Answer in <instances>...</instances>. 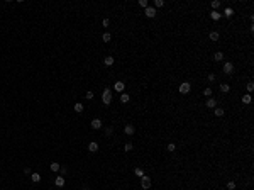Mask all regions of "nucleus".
Here are the masks:
<instances>
[{"label": "nucleus", "instance_id": "nucleus-33", "mask_svg": "<svg viewBox=\"0 0 254 190\" xmlns=\"http://www.w3.org/2000/svg\"><path fill=\"white\" fill-rule=\"evenodd\" d=\"M203 95H205V97H210V95H212V88H205V90H203Z\"/></svg>", "mask_w": 254, "mask_h": 190}, {"label": "nucleus", "instance_id": "nucleus-9", "mask_svg": "<svg viewBox=\"0 0 254 190\" xmlns=\"http://www.w3.org/2000/svg\"><path fill=\"white\" fill-rule=\"evenodd\" d=\"M90 126H92V129H100L103 124H102V121H100V119H93V121L90 122Z\"/></svg>", "mask_w": 254, "mask_h": 190}, {"label": "nucleus", "instance_id": "nucleus-18", "mask_svg": "<svg viewBox=\"0 0 254 190\" xmlns=\"http://www.w3.org/2000/svg\"><path fill=\"white\" fill-rule=\"evenodd\" d=\"M129 100H131V95L129 94H120V102L122 104H127Z\"/></svg>", "mask_w": 254, "mask_h": 190}, {"label": "nucleus", "instance_id": "nucleus-21", "mask_svg": "<svg viewBox=\"0 0 254 190\" xmlns=\"http://www.w3.org/2000/svg\"><path fill=\"white\" fill-rule=\"evenodd\" d=\"M49 168H51V171H54V173H56V171H59L61 165H59V163H51V165H49Z\"/></svg>", "mask_w": 254, "mask_h": 190}, {"label": "nucleus", "instance_id": "nucleus-34", "mask_svg": "<svg viewBox=\"0 0 254 190\" xmlns=\"http://www.w3.org/2000/svg\"><path fill=\"white\" fill-rule=\"evenodd\" d=\"M59 173H61V175H66L68 173V168L66 166H61V168H59Z\"/></svg>", "mask_w": 254, "mask_h": 190}, {"label": "nucleus", "instance_id": "nucleus-3", "mask_svg": "<svg viewBox=\"0 0 254 190\" xmlns=\"http://www.w3.org/2000/svg\"><path fill=\"white\" fill-rule=\"evenodd\" d=\"M141 187L144 190H149V187H151V178H149L148 175H144V177L141 178Z\"/></svg>", "mask_w": 254, "mask_h": 190}, {"label": "nucleus", "instance_id": "nucleus-1", "mask_svg": "<svg viewBox=\"0 0 254 190\" xmlns=\"http://www.w3.org/2000/svg\"><path fill=\"white\" fill-rule=\"evenodd\" d=\"M102 102L105 104V105H109V104L112 102V92H110V88H103V94H102Z\"/></svg>", "mask_w": 254, "mask_h": 190}, {"label": "nucleus", "instance_id": "nucleus-26", "mask_svg": "<svg viewBox=\"0 0 254 190\" xmlns=\"http://www.w3.org/2000/svg\"><path fill=\"white\" fill-rule=\"evenodd\" d=\"M132 148H134V144H132V143H126V144H124V151H132Z\"/></svg>", "mask_w": 254, "mask_h": 190}, {"label": "nucleus", "instance_id": "nucleus-4", "mask_svg": "<svg viewBox=\"0 0 254 190\" xmlns=\"http://www.w3.org/2000/svg\"><path fill=\"white\" fill-rule=\"evenodd\" d=\"M222 71H224L225 75H232V73H234V64H232L230 61L224 63V68H222Z\"/></svg>", "mask_w": 254, "mask_h": 190}, {"label": "nucleus", "instance_id": "nucleus-19", "mask_svg": "<svg viewBox=\"0 0 254 190\" xmlns=\"http://www.w3.org/2000/svg\"><path fill=\"white\" fill-rule=\"evenodd\" d=\"M213 59H215V61H222V59H224V53L222 51H217L215 55H213Z\"/></svg>", "mask_w": 254, "mask_h": 190}, {"label": "nucleus", "instance_id": "nucleus-20", "mask_svg": "<svg viewBox=\"0 0 254 190\" xmlns=\"http://www.w3.org/2000/svg\"><path fill=\"white\" fill-rule=\"evenodd\" d=\"M251 100H252V97L251 95H242V104H244V105H247V104H251Z\"/></svg>", "mask_w": 254, "mask_h": 190}, {"label": "nucleus", "instance_id": "nucleus-37", "mask_svg": "<svg viewBox=\"0 0 254 190\" xmlns=\"http://www.w3.org/2000/svg\"><path fill=\"white\" fill-rule=\"evenodd\" d=\"M208 82H215V75L213 73H208Z\"/></svg>", "mask_w": 254, "mask_h": 190}, {"label": "nucleus", "instance_id": "nucleus-30", "mask_svg": "<svg viewBox=\"0 0 254 190\" xmlns=\"http://www.w3.org/2000/svg\"><path fill=\"white\" fill-rule=\"evenodd\" d=\"M85 99H87V100H92V99H93V92H92V90H88L87 94H85Z\"/></svg>", "mask_w": 254, "mask_h": 190}, {"label": "nucleus", "instance_id": "nucleus-5", "mask_svg": "<svg viewBox=\"0 0 254 190\" xmlns=\"http://www.w3.org/2000/svg\"><path fill=\"white\" fill-rule=\"evenodd\" d=\"M144 14H146L148 19H154V17H156V9H154V7H146Z\"/></svg>", "mask_w": 254, "mask_h": 190}, {"label": "nucleus", "instance_id": "nucleus-2", "mask_svg": "<svg viewBox=\"0 0 254 190\" xmlns=\"http://www.w3.org/2000/svg\"><path fill=\"white\" fill-rule=\"evenodd\" d=\"M180 94L181 95H187V94H190V90H191V85H190V82H183V83L180 85Z\"/></svg>", "mask_w": 254, "mask_h": 190}, {"label": "nucleus", "instance_id": "nucleus-36", "mask_svg": "<svg viewBox=\"0 0 254 190\" xmlns=\"http://www.w3.org/2000/svg\"><path fill=\"white\" fill-rule=\"evenodd\" d=\"M252 88H254V83L249 82V83H247V92H252Z\"/></svg>", "mask_w": 254, "mask_h": 190}, {"label": "nucleus", "instance_id": "nucleus-23", "mask_svg": "<svg viewBox=\"0 0 254 190\" xmlns=\"http://www.w3.org/2000/svg\"><path fill=\"white\" fill-rule=\"evenodd\" d=\"M114 61H115V59H114V58H112V56H107V58H105V59H103V63H105V64H107V66H112V64H114Z\"/></svg>", "mask_w": 254, "mask_h": 190}, {"label": "nucleus", "instance_id": "nucleus-8", "mask_svg": "<svg viewBox=\"0 0 254 190\" xmlns=\"http://www.w3.org/2000/svg\"><path fill=\"white\" fill-rule=\"evenodd\" d=\"M205 107H208V109H215V107H217V102H215V99H212V97H208V100L205 102Z\"/></svg>", "mask_w": 254, "mask_h": 190}, {"label": "nucleus", "instance_id": "nucleus-27", "mask_svg": "<svg viewBox=\"0 0 254 190\" xmlns=\"http://www.w3.org/2000/svg\"><path fill=\"white\" fill-rule=\"evenodd\" d=\"M102 39H103V41H105V42H109V41H110V39H112V36H110V34H109V32H103V36H102Z\"/></svg>", "mask_w": 254, "mask_h": 190}, {"label": "nucleus", "instance_id": "nucleus-29", "mask_svg": "<svg viewBox=\"0 0 254 190\" xmlns=\"http://www.w3.org/2000/svg\"><path fill=\"white\" fill-rule=\"evenodd\" d=\"M112 134H114V127H112V126L107 127V129H105V136H109V138H110Z\"/></svg>", "mask_w": 254, "mask_h": 190}, {"label": "nucleus", "instance_id": "nucleus-22", "mask_svg": "<svg viewBox=\"0 0 254 190\" xmlns=\"http://www.w3.org/2000/svg\"><path fill=\"white\" fill-rule=\"evenodd\" d=\"M73 109H75V112L81 114V112H83V110H85V107L81 105V104H75V107H73Z\"/></svg>", "mask_w": 254, "mask_h": 190}, {"label": "nucleus", "instance_id": "nucleus-17", "mask_svg": "<svg viewBox=\"0 0 254 190\" xmlns=\"http://www.w3.org/2000/svg\"><path fill=\"white\" fill-rule=\"evenodd\" d=\"M220 92H224V94L230 92V85L229 83H220Z\"/></svg>", "mask_w": 254, "mask_h": 190}, {"label": "nucleus", "instance_id": "nucleus-39", "mask_svg": "<svg viewBox=\"0 0 254 190\" xmlns=\"http://www.w3.org/2000/svg\"><path fill=\"white\" fill-rule=\"evenodd\" d=\"M83 190H88V188H83Z\"/></svg>", "mask_w": 254, "mask_h": 190}, {"label": "nucleus", "instance_id": "nucleus-35", "mask_svg": "<svg viewBox=\"0 0 254 190\" xmlns=\"http://www.w3.org/2000/svg\"><path fill=\"white\" fill-rule=\"evenodd\" d=\"M227 188L229 190H234L235 188V183H234V182H229V183H227Z\"/></svg>", "mask_w": 254, "mask_h": 190}, {"label": "nucleus", "instance_id": "nucleus-6", "mask_svg": "<svg viewBox=\"0 0 254 190\" xmlns=\"http://www.w3.org/2000/svg\"><path fill=\"white\" fill-rule=\"evenodd\" d=\"M124 134L126 136H134L136 134V127L132 126V124H127V126L124 127Z\"/></svg>", "mask_w": 254, "mask_h": 190}, {"label": "nucleus", "instance_id": "nucleus-10", "mask_svg": "<svg viewBox=\"0 0 254 190\" xmlns=\"http://www.w3.org/2000/svg\"><path fill=\"white\" fill-rule=\"evenodd\" d=\"M54 185H56V187H59V188L64 187V177H56L54 178Z\"/></svg>", "mask_w": 254, "mask_h": 190}, {"label": "nucleus", "instance_id": "nucleus-38", "mask_svg": "<svg viewBox=\"0 0 254 190\" xmlns=\"http://www.w3.org/2000/svg\"><path fill=\"white\" fill-rule=\"evenodd\" d=\"M24 173H26V175H31V173H32L31 168H29V166H26V168H24Z\"/></svg>", "mask_w": 254, "mask_h": 190}, {"label": "nucleus", "instance_id": "nucleus-25", "mask_svg": "<svg viewBox=\"0 0 254 190\" xmlns=\"http://www.w3.org/2000/svg\"><path fill=\"white\" fill-rule=\"evenodd\" d=\"M168 151H170V153H174V151H176V144H174V143H170V144H168Z\"/></svg>", "mask_w": 254, "mask_h": 190}, {"label": "nucleus", "instance_id": "nucleus-24", "mask_svg": "<svg viewBox=\"0 0 254 190\" xmlns=\"http://www.w3.org/2000/svg\"><path fill=\"white\" fill-rule=\"evenodd\" d=\"M134 173H136V177H144V171H142V168H134Z\"/></svg>", "mask_w": 254, "mask_h": 190}, {"label": "nucleus", "instance_id": "nucleus-11", "mask_svg": "<svg viewBox=\"0 0 254 190\" xmlns=\"http://www.w3.org/2000/svg\"><path fill=\"white\" fill-rule=\"evenodd\" d=\"M88 151H92V153H97V151H98V144H97L95 141H92L90 144H88Z\"/></svg>", "mask_w": 254, "mask_h": 190}, {"label": "nucleus", "instance_id": "nucleus-16", "mask_svg": "<svg viewBox=\"0 0 254 190\" xmlns=\"http://www.w3.org/2000/svg\"><path fill=\"white\" fill-rule=\"evenodd\" d=\"M31 180L34 182V183H39V182H41V175L39 173H31Z\"/></svg>", "mask_w": 254, "mask_h": 190}, {"label": "nucleus", "instance_id": "nucleus-15", "mask_svg": "<svg viewBox=\"0 0 254 190\" xmlns=\"http://www.w3.org/2000/svg\"><path fill=\"white\" fill-rule=\"evenodd\" d=\"M224 15H225V17H229V19H230V17L234 15V9H232V7H227V9L224 10Z\"/></svg>", "mask_w": 254, "mask_h": 190}, {"label": "nucleus", "instance_id": "nucleus-14", "mask_svg": "<svg viewBox=\"0 0 254 190\" xmlns=\"http://www.w3.org/2000/svg\"><path fill=\"white\" fill-rule=\"evenodd\" d=\"M208 37H210V41H219L220 34H219L217 31H212V32H210V36H208Z\"/></svg>", "mask_w": 254, "mask_h": 190}, {"label": "nucleus", "instance_id": "nucleus-32", "mask_svg": "<svg viewBox=\"0 0 254 190\" xmlns=\"http://www.w3.org/2000/svg\"><path fill=\"white\" fill-rule=\"evenodd\" d=\"M139 5L146 9V7H149V3H148V0H139Z\"/></svg>", "mask_w": 254, "mask_h": 190}, {"label": "nucleus", "instance_id": "nucleus-28", "mask_svg": "<svg viewBox=\"0 0 254 190\" xmlns=\"http://www.w3.org/2000/svg\"><path fill=\"white\" fill-rule=\"evenodd\" d=\"M219 7H220V0H213V2H212V9L217 10Z\"/></svg>", "mask_w": 254, "mask_h": 190}, {"label": "nucleus", "instance_id": "nucleus-12", "mask_svg": "<svg viewBox=\"0 0 254 190\" xmlns=\"http://www.w3.org/2000/svg\"><path fill=\"white\" fill-rule=\"evenodd\" d=\"M210 17H212L213 20H219L220 17H222V14H220L219 10H212V12H210Z\"/></svg>", "mask_w": 254, "mask_h": 190}, {"label": "nucleus", "instance_id": "nucleus-31", "mask_svg": "<svg viewBox=\"0 0 254 190\" xmlns=\"http://www.w3.org/2000/svg\"><path fill=\"white\" fill-rule=\"evenodd\" d=\"M156 7H164V0H156L154 2V9Z\"/></svg>", "mask_w": 254, "mask_h": 190}, {"label": "nucleus", "instance_id": "nucleus-13", "mask_svg": "<svg viewBox=\"0 0 254 190\" xmlns=\"http://www.w3.org/2000/svg\"><path fill=\"white\" fill-rule=\"evenodd\" d=\"M213 114H215V117H222L225 114V110L220 109V107H215V109H213Z\"/></svg>", "mask_w": 254, "mask_h": 190}, {"label": "nucleus", "instance_id": "nucleus-7", "mask_svg": "<svg viewBox=\"0 0 254 190\" xmlns=\"http://www.w3.org/2000/svg\"><path fill=\"white\" fill-rule=\"evenodd\" d=\"M114 88H115V92H119V94H124V88H126V83H124V82H115V85H114Z\"/></svg>", "mask_w": 254, "mask_h": 190}]
</instances>
